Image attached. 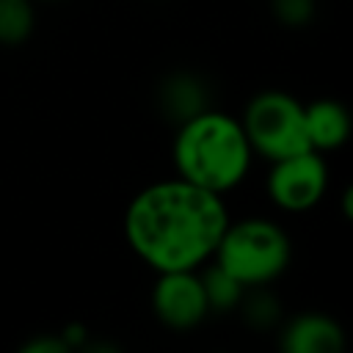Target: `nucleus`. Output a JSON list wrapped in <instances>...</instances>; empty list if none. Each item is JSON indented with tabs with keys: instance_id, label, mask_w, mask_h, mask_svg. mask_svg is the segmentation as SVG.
I'll return each instance as SVG.
<instances>
[{
	"instance_id": "f03ea898",
	"label": "nucleus",
	"mask_w": 353,
	"mask_h": 353,
	"mask_svg": "<svg viewBox=\"0 0 353 353\" xmlns=\"http://www.w3.org/2000/svg\"><path fill=\"white\" fill-rule=\"evenodd\" d=\"M171 154L179 179L218 196L237 188L254 160L243 124L215 108H207L179 124Z\"/></svg>"
},
{
	"instance_id": "f257e3e1",
	"label": "nucleus",
	"mask_w": 353,
	"mask_h": 353,
	"mask_svg": "<svg viewBox=\"0 0 353 353\" xmlns=\"http://www.w3.org/2000/svg\"><path fill=\"white\" fill-rule=\"evenodd\" d=\"M229 223L223 199L185 179H165L132 196L124 212V240L157 273L199 270L212 259Z\"/></svg>"
},
{
	"instance_id": "423d86ee",
	"label": "nucleus",
	"mask_w": 353,
	"mask_h": 353,
	"mask_svg": "<svg viewBox=\"0 0 353 353\" xmlns=\"http://www.w3.org/2000/svg\"><path fill=\"white\" fill-rule=\"evenodd\" d=\"M152 309L157 320L171 331H190L207 314V298L196 270H168L160 273L152 290Z\"/></svg>"
},
{
	"instance_id": "ddd939ff",
	"label": "nucleus",
	"mask_w": 353,
	"mask_h": 353,
	"mask_svg": "<svg viewBox=\"0 0 353 353\" xmlns=\"http://www.w3.org/2000/svg\"><path fill=\"white\" fill-rule=\"evenodd\" d=\"M270 8L287 28H306L314 19V0H270Z\"/></svg>"
},
{
	"instance_id": "7ed1b4c3",
	"label": "nucleus",
	"mask_w": 353,
	"mask_h": 353,
	"mask_svg": "<svg viewBox=\"0 0 353 353\" xmlns=\"http://www.w3.org/2000/svg\"><path fill=\"white\" fill-rule=\"evenodd\" d=\"M212 259L245 290L276 281L292 259L290 234L268 218H243L226 223Z\"/></svg>"
},
{
	"instance_id": "9b49d317",
	"label": "nucleus",
	"mask_w": 353,
	"mask_h": 353,
	"mask_svg": "<svg viewBox=\"0 0 353 353\" xmlns=\"http://www.w3.org/2000/svg\"><path fill=\"white\" fill-rule=\"evenodd\" d=\"M36 25L30 0H0V44L19 47L30 39Z\"/></svg>"
},
{
	"instance_id": "f8f14e48",
	"label": "nucleus",
	"mask_w": 353,
	"mask_h": 353,
	"mask_svg": "<svg viewBox=\"0 0 353 353\" xmlns=\"http://www.w3.org/2000/svg\"><path fill=\"white\" fill-rule=\"evenodd\" d=\"M245 325H251L254 331H268L281 320V303L273 292L262 287H251V292H243L240 303H237Z\"/></svg>"
},
{
	"instance_id": "0eeeda50",
	"label": "nucleus",
	"mask_w": 353,
	"mask_h": 353,
	"mask_svg": "<svg viewBox=\"0 0 353 353\" xmlns=\"http://www.w3.org/2000/svg\"><path fill=\"white\" fill-rule=\"evenodd\" d=\"M279 345L284 353H339L345 347V331L328 314L306 312L281 328Z\"/></svg>"
},
{
	"instance_id": "1a4fd4ad",
	"label": "nucleus",
	"mask_w": 353,
	"mask_h": 353,
	"mask_svg": "<svg viewBox=\"0 0 353 353\" xmlns=\"http://www.w3.org/2000/svg\"><path fill=\"white\" fill-rule=\"evenodd\" d=\"M306 138L314 152H334L350 138V113L336 99H314L303 105Z\"/></svg>"
},
{
	"instance_id": "6e6552de",
	"label": "nucleus",
	"mask_w": 353,
	"mask_h": 353,
	"mask_svg": "<svg viewBox=\"0 0 353 353\" xmlns=\"http://www.w3.org/2000/svg\"><path fill=\"white\" fill-rule=\"evenodd\" d=\"M157 108L171 124H182L210 105V85L193 72H171L157 85Z\"/></svg>"
},
{
	"instance_id": "4468645a",
	"label": "nucleus",
	"mask_w": 353,
	"mask_h": 353,
	"mask_svg": "<svg viewBox=\"0 0 353 353\" xmlns=\"http://www.w3.org/2000/svg\"><path fill=\"white\" fill-rule=\"evenodd\" d=\"M19 350L22 353H69V345L63 342V336H33Z\"/></svg>"
},
{
	"instance_id": "39448f33",
	"label": "nucleus",
	"mask_w": 353,
	"mask_h": 353,
	"mask_svg": "<svg viewBox=\"0 0 353 353\" xmlns=\"http://www.w3.org/2000/svg\"><path fill=\"white\" fill-rule=\"evenodd\" d=\"M328 188V165L325 160L309 149L284 160H273L268 174V193L276 207L287 212H306L312 210Z\"/></svg>"
},
{
	"instance_id": "9d476101",
	"label": "nucleus",
	"mask_w": 353,
	"mask_h": 353,
	"mask_svg": "<svg viewBox=\"0 0 353 353\" xmlns=\"http://www.w3.org/2000/svg\"><path fill=\"white\" fill-rule=\"evenodd\" d=\"M199 279H201V290H204L210 312H232V309H237L245 287L232 273H226L218 262H212V268L199 273Z\"/></svg>"
},
{
	"instance_id": "20e7f679",
	"label": "nucleus",
	"mask_w": 353,
	"mask_h": 353,
	"mask_svg": "<svg viewBox=\"0 0 353 353\" xmlns=\"http://www.w3.org/2000/svg\"><path fill=\"white\" fill-rule=\"evenodd\" d=\"M243 130L254 154L265 160H284L309 152L303 105L287 91H259L243 110Z\"/></svg>"
}]
</instances>
